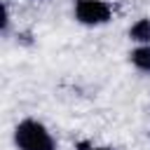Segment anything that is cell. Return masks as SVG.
I'll return each instance as SVG.
<instances>
[{
    "label": "cell",
    "mask_w": 150,
    "mask_h": 150,
    "mask_svg": "<svg viewBox=\"0 0 150 150\" xmlns=\"http://www.w3.org/2000/svg\"><path fill=\"white\" fill-rule=\"evenodd\" d=\"M14 145L19 150H56L52 131L38 120H21L14 127Z\"/></svg>",
    "instance_id": "1"
},
{
    "label": "cell",
    "mask_w": 150,
    "mask_h": 150,
    "mask_svg": "<svg viewBox=\"0 0 150 150\" xmlns=\"http://www.w3.org/2000/svg\"><path fill=\"white\" fill-rule=\"evenodd\" d=\"M129 38H131L136 45H150V19H148V16L138 19V21L129 28Z\"/></svg>",
    "instance_id": "4"
},
{
    "label": "cell",
    "mask_w": 150,
    "mask_h": 150,
    "mask_svg": "<svg viewBox=\"0 0 150 150\" xmlns=\"http://www.w3.org/2000/svg\"><path fill=\"white\" fill-rule=\"evenodd\" d=\"M89 150H112V148H105V145H91Z\"/></svg>",
    "instance_id": "5"
},
{
    "label": "cell",
    "mask_w": 150,
    "mask_h": 150,
    "mask_svg": "<svg viewBox=\"0 0 150 150\" xmlns=\"http://www.w3.org/2000/svg\"><path fill=\"white\" fill-rule=\"evenodd\" d=\"M129 61L136 70L141 73H150V45H138L136 49H131Z\"/></svg>",
    "instance_id": "3"
},
{
    "label": "cell",
    "mask_w": 150,
    "mask_h": 150,
    "mask_svg": "<svg viewBox=\"0 0 150 150\" xmlns=\"http://www.w3.org/2000/svg\"><path fill=\"white\" fill-rule=\"evenodd\" d=\"M73 14L82 26H103L112 19V7L105 0H77Z\"/></svg>",
    "instance_id": "2"
}]
</instances>
